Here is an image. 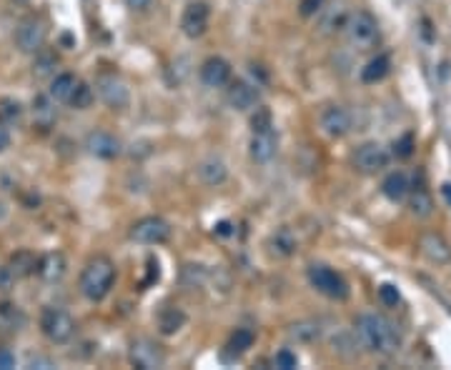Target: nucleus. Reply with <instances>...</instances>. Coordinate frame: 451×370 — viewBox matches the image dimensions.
Here are the masks:
<instances>
[{"instance_id": "1", "label": "nucleus", "mask_w": 451, "mask_h": 370, "mask_svg": "<svg viewBox=\"0 0 451 370\" xmlns=\"http://www.w3.org/2000/svg\"><path fill=\"white\" fill-rule=\"evenodd\" d=\"M354 333L361 348L376 355H396L401 350V333L386 315L361 313L354 320Z\"/></svg>"}, {"instance_id": "2", "label": "nucleus", "mask_w": 451, "mask_h": 370, "mask_svg": "<svg viewBox=\"0 0 451 370\" xmlns=\"http://www.w3.org/2000/svg\"><path fill=\"white\" fill-rule=\"evenodd\" d=\"M116 285V265L106 255H96L86 263L78 280V290L86 300L91 303H101L103 298H108Z\"/></svg>"}, {"instance_id": "3", "label": "nucleus", "mask_w": 451, "mask_h": 370, "mask_svg": "<svg viewBox=\"0 0 451 370\" xmlns=\"http://www.w3.org/2000/svg\"><path fill=\"white\" fill-rule=\"evenodd\" d=\"M341 31L346 33V41L354 48H359V51H371V48L379 46L381 28L379 21L369 11H356L351 16H346V23Z\"/></svg>"}, {"instance_id": "4", "label": "nucleus", "mask_w": 451, "mask_h": 370, "mask_svg": "<svg viewBox=\"0 0 451 370\" xmlns=\"http://www.w3.org/2000/svg\"><path fill=\"white\" fill-rule=\"evenodd\" d=\"M308 283L316 293L326 295L328 300H346L349 298V283L344 280V275L336 273L333 268L323 263H311L306 270Z\"/></svg>"}, {"instance_id": "5", "label": "nucleus", "mask_w": 451, "mask_h": 370, "mask_svg": "<svg viewBox=\"0 0 451 370\" xmlns=\"http://www.w3.org/2000/svg\"><path fill=\"white\" fill-rule=\"evenodd\" d=\"M41 330L51 343L63 345V343H71L73 335H76V320L68 310L63 308H43L41 313Z\"/></svg>"}, {"instance_id": "6", "label": "nucleus", "mask_w": 451, "mask_h": 370, "mask_svg": "<svg viewBox=\"0 0 451 370\" xmlns=\"http://www.w3.org/2000/svg\"><path fill=\"white\" fill-rule=\"evenodd\" d=\"M96 93L108 108L113 111H123L131 103V91L126 86V81L116 73H101L96 78Z\"/></svg>"}, {"instance_id": "7", "label": "nucleus", "mask_w": 451, "mask_h": 370, "mask_svg": "<svg viewBox=\"0 0 451 370\" xmlns=\"http://www.w3.org/2000/svg\"><path fill=\"white\" fill-rule=\"evenodd\" d=\"M131 365L138 370H158L166 365V353L156 340L151 338H136L128 350Z\"/></svg>"}, {"instance_id": "8", "label": "nucleus", "mask_w": 451, "mask_h": 370, "mask_svg": "<svg viewBox=\"0 0 451 370\" xmlns=\"http://www.w3.org/2000/svg\"><path fill=\"white\" fill-rule=\"evenodd\" d=\"M171 238V223L158 215H146V218L136 220L131 228V240L141 245H161Z\"/></svg>"}, {"instance_id": "9", "label": "nucleus", "mask_w": 451, "mask_h": 370, "mask_svg": "<svg viewBox=\"0 0 451 370\" xmlns=\"http://www.w3.org/2000/svg\"><path fill=\"white\" fill-rule=\"evenodd\" d=\"M391 160V153L386 150L381 143L371 140L364 143L354 150V168L364 175H374V173H381Z\"/></svg>"}, {"instance_id": "10", "label": "nucleus", "mask_w": 451, "mask_h": 370, "mask_svg": "<svg viewBox=\"0 0 451 370\" xmlns=\"http://www.w3.org/2000/svg\"><path fill=\"white\" fill-rule=\"evenodd\" d=\"M46 26L38 18H23L16 28V48L28 56H36L43 46H46Z\"/></svg>"}, {"instance_id": "11", "label": "nucleus", "mask_w": 451, "mask_h": 370, "mask_svg": "<svg viewBox=\"0 0 451 370\" xmlns=\"http://www.w3.org/2000/svg\"><path fill=\"white\" fill-rule=\"evenodd\" d=\"M208 23H211V8L203 0H193V3H188V6L183 8V13H181V31H183V36L191 38V41L203 36V33L208 31Z\"/></svg>"}, {"instance_id": "12", "label": "nucleus", "mask_w": 451, "mask_h": 370, "mask_svg": "<svg viewBox=\"0 0 451 370\" xmlns=\"http://www.w3.org/2000/svg\"><path fill=\"white\" fill-rule=\"evenodd\" d=\"M248 153H251L253 163H258V165H266V163H271L273 158H276V153H278V133H276V128H273V125L256 128V130L251 133Z\"/></svg>"}, {"instance_id": "13", "label": "nucleus", "mask_w": 451, "mask_h": 370, "mask_svg": "<svg viewBox=\"0 0 451 370\" xmlns=\"http://www.w3.org/2000/svg\"><path fill=\"white\" fill-rule=\"evenodd\" d=\"M318 128L328 138H344L351 130V113L344 106H326L318 115Z\"/></svg>"}, {"instance_id": "14", "label": "nucleus", "mask_w": 451, "mask_h": 370, "mask_svg": "<svg viewBox=\"0 0 451 370\" xmlns=\"http://www.w3.org/2000/svg\"><path fill=\"white\" fill-rule=\"evenodd\" d=\"M231 76H233L231 63L221 56H213L208 58V61H203V66H201L198 71V78L206 88H226L231 83Z\"/></svg>"}, {"instance_id": "15", "label": "nucleus", "mask_w": 451, "mask_h": 370, "mask_svg": "<svg viewBox=\"0 0 451 370\" xmlns=\"http://www.w3.org/2000/svg\"><path fill=\"white\" fill-rule=\"evenodd\" d=\"M86 150L91 153V155L101 158V160H113V158L121 155L123 145H121V140L113 135V133L93 130V133H88V138H86Z\"/></svg>"}, {"instance_id": "16", "label": "nucleus", "mask_w": 451, "mask_h": 370, "mask_svg": "<svg viewBox=\"0 0 451 370\" xmlns=\"http://www.w3.org/2000/svg\"><path fill=\"white\" fill-rule=\"evenodd\" d=\"M228 106L241 113L253 111V108L258 106V88L253 86V83L243 81V78L231 81L228 83Z\"/></svg>"}, {"instance_id": "17", "label": "nucleus", "mask_w": 451, "mask_h": 370, "mask_svg": "<svg viewBox=\"0 0 451 370\" xmlns=\"http://www.w3.org/2000/svg\"><path fill=\"white\" fill-rule=\"evenodd\" d=\"M196 175H198V180L203 183V185H208V188H218V185H223V183L228 180V165H226L223 158L208 155L196 165Z\"/></svg>"}, {"instance_id": "18", "label": "nucleus", "mask_w": 451, "mask_h": 370, "mask_svg": "<svg viewBox=\"0 0 451 370\" xmlns=\"http://www.w3.org/2000/svg\"><path fill=\"white\" fill-rule=\"evenodd\" d=\"M419 248L424 258H429L436 265H446L451 260V245L439 233H424L419 238Z\"/></svg>"}, {"instance_id": "19", "label": "nucleus", "mask_w": 451, "mask_h": 370, "mask_svg": "<svg viewBox=\"0 0 451 370\" xmlns=\"http://www.w3.org/2000/svg\"><path fill=\"white\" fill-rule=\"evenodd\" d=\"M66 270H68V263L63 253H46L43 258H38V275H41L46 283H58V280H63Z\"/></svg>"}, {"instance_id": "20", "label": "nucleus", "mask_w": 451, "mask_h": 370, "mask_svg": "<svg viewBox=\"0 0 451 370\" xmlns=\"http://www.w3.org/2000/svg\"><path fill=\"white\" fill-rule=\"evenodd\" d=\"M268 248H271V253H276L278 258H291V255L298 250V240H296V235H293V230L283 225V228H276L271 233Z\"/></svg>"}, {"instance_id": "21", "label": "nucleus", "mask_w": 451, "mask_h": 370, "mask_svg": "<svg viewBox=\"0 0 451 370\" xmlns=\"http://www.w3.org/2000/svg\"><path fill=\"white\" fill-rule=\"evenodd\" d=\"M78 83H81V81H78L73 73H58V76L51 81L48 96H51L56 103H71V98H73V93H76Z\"/></svg>"}, {"instance_id": "22", "label": "nucleus", "mask_w": 451, "mask_h": 370, "mask_svg": "<svg viewBox=\"0 0 451 370\" xmlns=\"http://www.w3.org/2000/svg\"><path fill=\"white\" fill-rule=\"evenodd\" d=\"M23 325H26V313L21 310V305L0 300V330L16 333V330H23Z\"/></svg>"}, {"instance_id": "23", "label": "nucleus", "mask_w": 451, "mask_h": 370, "mask_svg": "<svg viewBox=\"0 0 451 370\" xmlns=\"http://www.w3.org/2000/svg\"><path fill=\"white\" fill-rule=\"evenodd\" d=\"M409 190H411V183L404 173H391V175L381 183V193H384L391 203H401V200H406Z\"/></svg>"}, {"instance_id": "24", "label": "nucleus", "mask_w": 451, "mask_h": 370, "mask_svg": "<svg viewBox=\"0 0 451 370\" xmlns=\"http://www.w3.org/2000/svg\"><path fill=\"white\" fill-rule=\"evenodd\" d=\"M156 323H158L161 335H176L186 325V313L181 308L168 305V308H163L158 313V320H156Z\"/></svg>"}, {"instance_id": "25", "label": "nucleus", "mask_w": 451, "mask_h": 370, "mask_svg": "<svg viewBox=\"0 0 451 370\" xmlns=\"http://www.w3.org/2000/svg\"><path fill=\"white\" fill-rule=\"evenodd\" d=\"M288 338L296 340V343H316L321 338V325L316 320H298V323L288 325Z\"/></svg>"}, {"instance_id": "26", "label": "nucleus", "mask_w": 451, "mask_h": 370, "mask_svg": "<svg viewBox=\"0 0 451 370\" xmlns=\"http://www.w3.org/2000/svg\"><path fill=\"white\" fill-rule=\"evenodd\" d=\"M33 118H36V125L51 128L58 118L56 101H53L51 96H38L36 101H33Z\"/></svg>"}, {"instance_id": "27", "label": "nucleus", "mask_w": 451, "mask_h": 370, "mask_svg": "<svg viewBox=\"0 0 451 370\" xmlns=\"http://www.w3.org/2000/svg\"><path fill=\"white\" fill-rule=\"evenodd\" d=\"M406 198H409V208L416 218H429V215L434 213V200H431L426 188H411Z\"/></svg>"}, {"instance_id": "28", "label": "nucleus", "mask_w": 451, "mask_h": 370, "mask_svg": "<svg viewBox=\"0 0 451 370\" xmlns=\"http://www.w3.org/2000/svg\"><path fill=\"white\" fill-rule=\"evenodd\" d=\"M253 343H256V333L251 328H236L231 333V338H228V343H226V348H228V353L238 358V355L248 353L253 348Z\"/></svg>"}, {"instance_id": "29", "label": "nucleus", "mask_w": 451, "mask_h": 370, "mask_svg": "<svg viewBox=\"0 0 451 370\" xmlns=\"http://www.w3.org/2000/svg\"><path fill=\"white\" fill-rule=\"evenodd\" d=\"M389 68H391V61H389V56H376V58H371L369 63H366V68L361 71V81L364 83H379V81H384L386 76H389Z\"/></svg>"}, {"instance_id": "30", "label": "nucleus", "mask_w": 451, "mask_h": 370, "mask_svg": "<svg viewBox=\"0 0 451 370\" xmlns=\"http://www.w3.org/2000/svg\"><path fill=\"white\" fill-rule=\"evenodd\" d=\"M11 270L18 275V278H28V275L38 273V258L31 253V250H18L11 258Z\"/></svg>"}, {"instance_id": "31", "label": "nucleus", "mask_w": 451, "mask_h": 370, "mask_svg": "<svg viewBox=\"0 0 451 370\" xmlns=\"http://www.w3.org/2000/svg\"><path fill=\"white\" fill-rule=\"evenodd\" d=\"M56 68H58V56L53 51L41 48V51L36 53V61H33V76L51 78V76H56Z\"/></svg>"}, {"instance_id": "32", "label": "nucleus", "mask_w": 451, "mask_h": 370, "mask_svg": "<svg viewBox=\"0 0 451 370\" xmlns=\"http://www.w3.org/2000/svg\"><path fill=\"white\" fill-rule=\"evenodd\" d=\"M93 98H96L93 88L88 86V83H83V81H81V83H78L76 93H73V98H71V103H68V106H73L76 111H86V108H91Z\"/></svg>"}, {"instance_id": "33", "label": "nucleus", "mask_w": 451, "mask_h": 370, "mask_svg": "<svg viewBox=\"0 0 451 370\" xmlns=\"http://www.w3.org/2000/svg\"><path fill=\"white\" fill-rule=\"evenodd\" d=\"M23 115V106L18 101H13V98H3L0 101V123H16L18 118Z\"/></svg>"}, {"instance_id": "34", "label": "nucleus", "mask_w": 451, "mask_h": 370, "mask_svg": "<svg viewBox=\"0 0 451 370\" xmlns=\"http://www.w3.org/2000/svg\"><path fill=\"white\" fill-rule=\"evenodd\" d=\"M273 368H278V370H293V368H298L296 353H293V350H288V348L278 350V353L273 355Z\"/></svg>"}, {"instance_id": "35", "label": "nucleus", "mask_w": 451, "mask_h": 370, "mask_svg": "<svg viewBox=\"0 0 451 370\" xmlns=\"http://www.w3.org/2000/svg\"><path fill=\"white\" fill-rule=\"evenodd\" d=\"M379 300L384 305H389V308H396L399 305V300H401V293L396 290V285H391V283H384L379 288Z\"/></svg>"}, {"instance_id": "36", "label": "nucleus", "mask_w": 451, "mask_h": 370, "mask_svg": "<svg viewBox=\"0 0 451 370\" xmlns=\"http://www.w3.org/2000/svg\"><path fill=\"white\" fill-rule=\"evenodd\" d=\"M16 280H18V275L11 270V265H0V290H3V293L16 288Z\"/></svg>"}, {"instance_id": "37", "label": "nucleus", "mask_w": 451, "mask_h": 370, "mask_svg": "<svg viewBox=\"0 0 451 370\" xmlns=\"http://www.w3.org/2000/svg\"><path fill=\"white\" fill-rule=\"evenodd\" d=\"M326 0H301V16L303 18H313L323 11Z\"/></svg>"}, {"instance_id": "38", "label": "nucleus", "mask_w": 451, "mask_h": 370, "mask_svg": "<svg viewBox=\"0 0 451 370\" xmlns=\"http://www.w3.org/2000/svg\"><path fill=\"white\" fill-rule=\"evenodd\" d=\"M16 368V355H13L11 348L0 345V370H11Z\"/></svg>"}, {"instance_id": "39", "label": "nucleus", "mask_w": 451, "mask_h": 370, "mask_svg": "<svg viewBox=\"0 0 451 370\" xmlns=\"http://www.w3.org/2000/svg\"><path fill=\"white\" fill-rule=\"evenodd\" d=\"M11 148V130L6 123H0V153H6Z\"/></svg>"}, {"instance_id": "40", "label": "nucleus", "mask_w": 451, "mask_h": 370, "mask_svg": "<svg viewBox=\"0 0 451 370\" xmlns=\"http://www.w3.org/2000/svg\"><path fill=\"white\" fill-rule=\"evenodd\" d=\"M411 135H406L404 140L401 143H396V148H399V150H396V155H401V158H406V155H411Z\"/></svg>"}, {"instance_id": "41", "label": "nucleus", "mask_w": 451, "mask_h": 370, "mask_svg": "<svg viewBox=\"0 0 451 370\" xmlns=\"http://www.w3.org/2000/svg\"><path fill=\"white\" fill-rule=\"evenodd\" d=\"M126 6H128L131 11H146V8L151 6V0H126Z\"/></svg>"}, {"instance_id": "42", "label": "nucleus", "mask_w": 451, "mask_h": 370, "mask_svg": "<svg viewBox=\"0 0 451 370\" xmlns=\"http://www.w3.org/2000/svg\"><path fill=\"white\" fill-rule=\"evenodd\" d=\"M31 368H53V360H48V358H33L31 360Z\"/></svg>"}, {"instance_id": "43", "label": "nucleus", "mask_w": 451, "mask_h": 370, "mask_svg": "<svg viewBox=\"0 0 451 370\" xmlns=\"http://www.w3.org/2000/svg\"><path fill=\"white\" fill-rule=\"evenodd\" d=\"M441 198H444L446 205L451 208V183H444V185H441Z\"/></svg>"}]
</instances>
